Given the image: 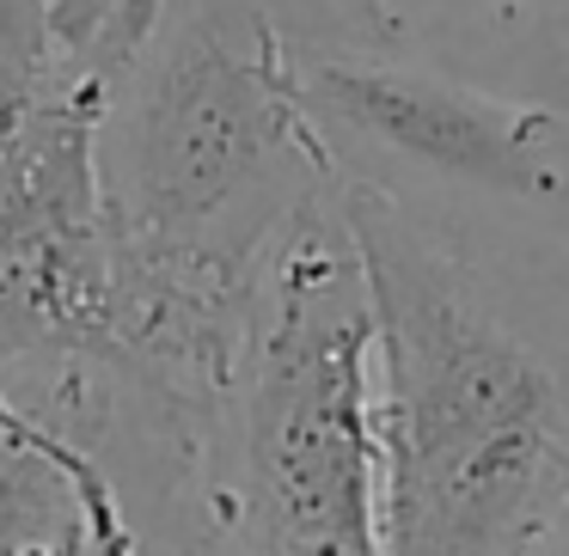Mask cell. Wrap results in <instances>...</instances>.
<instances>
[{
    "instance_id": "obj_1",
    "label": "cell",
    "mask_w": 569,
    "mask_h": 556,
    "mask_svg": "<svg viewBox=\"0 0 569 556\" xmlns=\"http://www.w3.org/2000/svg\"><path fill=\"white\" fill-rule=\"evenodd\" d=\"M380 380V550L515 556L569 519V373L490 275L373 178H337Z\"/></svg>"
},
{
    "instance_id": "obj_2",
    "label": "cell",
    "mask_w": 569,
    "mask_h": 556,
    "mask_svg": "<svg viewBox=\"0 0 569 556\" xmlns=\"http://www.w3.org/2000/svg\"><path fill=\"white\" fill-rule=\"evenodd\" d=\"M190 507L227 550H380L373 300L337 190L263 251L197 441Z\"/></svg>"
},
{
    "instance_id": "obj_3",
    "label": "cell",
    "mask_w": 569,
    "mask_h": 556,
    "mask_svg": "<svg viewBox=\"0 0 569 556\" xmlns=\"http://www.w3.org/2000/svg\"><path fill=\"white\" fill-rule=\"evenodd\" d=\"M104 92L38 74L0 123V380L117 373V270L99 190Z\"/></svg>"
},
{
    "instance_id": "obj_4",
    "label": "cell",
    "mask_w": 569,
    "mask_h": 556,
    "mask_svg": "<svg viewBox=\"0 0 569 556\" xmlns=\"http://www.w3.org/2000/svg\"><path fill=\"white\" fill-rule=\"evenodd\" d=\"M295 87L325 141L343 135L405 172L520 209L569 196L563 117L551 104L502 99L435 62L380 55L349 38H295Z\"/></svg>"
},
{
    "instance_id": "obj_5",
    "label": "cell",
    "mask_w": 569,
    "mask_h": 556,
    "mask_svg": "<svg viewBox=\"0 0 569 556\" xmlns=\"http://www.w3.org/2000/svg\"><path fill=\"white\" fill-rule=\"evenodd\" d=\"M43 7L50 0H0V123L31 99L43 74Z\"/></svg>"
},
{
    "instance_id": "obj_6",
    "label": "cell",
    "mask_w": 569,
    "mask_h": 556,
    "mask_svg": "<svg viewBox=\"0 0 569 556\" xmlns=\"http://www.w3.org/2000/svg\"><path fill=\"white\" fill-rule=\"evenodd\" d=\"M276 19H282L295 38H349L368 43L392 26L386 0H263Z\"/></svg>"
}]
</instances>
